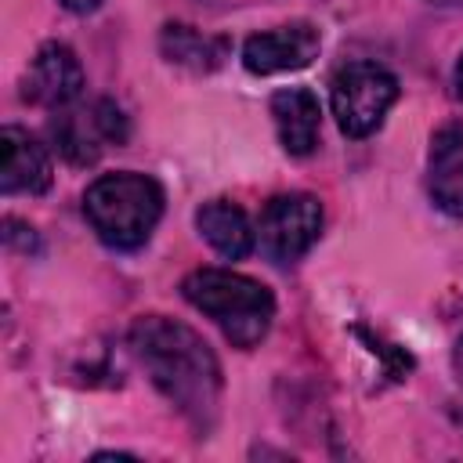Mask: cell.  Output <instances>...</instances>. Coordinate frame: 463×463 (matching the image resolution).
<instances>
[{"mask_svg":"<svg viewBox=\"0 0 463 463\" xmlns=\"http://www.w3.org/2000/svg\"><path fill=\"white\" fill-rule=\"evenodd\" d=\"M130 347L152 383L195 423L210 427L221 402V365L210 344L166 315H145L130 326Z\"/></svg>","mask_w":463,"mask_h":463,"instance_id":"cell-1","label":"cell"},{"mask_svg":"<svg viewBox=\"0 0 463 463\" xmlns=\"http://www.w3.org/2000/svg\"><path fill=\"white\" fill-rule=\"evenodd\" d=\"M181 293L192 307H199L203 315H210L221 333L250 351L257 347L275 318V297L264 282L228 271V268H199L181 282Z\"/></svg>","mask_w":463,"mask_h":463,"instance_id":"cell-2","label":"cell"},{"mask_svg":"<svg viewBox=\"0 0 463 463\" xmlns=\"http://www.w3.org/2000/svg\"><path fill=\"white\" fill-rule=\"evenodd\" d=\"M83 217L112 250H137L163 217V188L148 174H101L83 192Z\"/></svg>","mask_w":463,"mask_h":463,"instance_id":"cell-3","label":"cell"},{"mask_svg":"<svg viewBox=\"0 0 463 463\" xmlns=\"http://www.w3.org/2000/svg\"><path fill=\"white\" fill-rule=\"evenodd\" d=\"M398 101V80L376 61H351L333 76L329 105L347 137H369Z\"/></svg>","mask_w":463,"mask_h":463,"instance_id":"cell-4","label":"cell"},{"mask_svg":"<svg viewBox=\"0 0 463 463\" xmlns=\"http://www.w3.org/2000/svg\"><path fill=\"white\" fill-rule=\"evenodd\" d=\"M318 232H322V203L307 192L268 199L260 210V224H257L260 250L275 264L300 260L318 242Z\"/></svg>","mask_w":463,"mask_h":463,"instance_id":"cell-5","label":"cell"},{"mask_svg":"<svg viewBox=\"0 0 463 463\" xmlns=\"http://www.w3.org/2000/svg\"><path fill=\"white\" fill-rule=\"evenodd\" d=\"M51 134L58 141V152L76 163V166H87L94 163L109 145H119L127 137V119L123 112L112 105V101H94L90 109H58L54 123H51Z\"/></svg>","mask_w":463,"mask_h":463,"instance_id":"cell-6","label":"cell"},{"mask_svg":"<svg viewBox=\"0 0 463 463\" xmlns=\"http://www.w3.org/2000/svg\"><path fill=\"white\" fill-rule=\"evenodd\" d=\"M318 47H322V36H318L315 25L289 22V25H279V29L253 33L242 43V65L253 76H275V72H289V69L311 65Z\"/></svg>","mask_w":463,"mask_h":463,"instance_id":"cell-7","label":"cell"},{"mask_svg":"<svg viewBox=\"0 0 463 463\" xmlns=\"http://www.w3.org/2000/svg\"><path fill=\"white\" fill-rule=\"evenodd\" d=\"M83 90V65L65 43H43L25 72V98L47 109H65Z\"/></svg>","mask_w":463,"mask_h":463,"instance_id":"cell-8","label":"cell"},{"mask_svg":"<svg viewBox=\"0 0 463 463\" xmlns=\"http://www.w3.org/2000/svg\"><path fill=\"white\" fill-rule=\"evenodd\" d=\"M51 156L22 127L0 130V188L4 195H40L51 188Z\"/></svg>","mask_w":463,"mask_h":463,"instance_id":"cell-9","label":"cell"},{"mask_svg":"<svg viewBox=\"0 0 463 463\" xmlns=\"http://www.w3.org/2000/svg\"><path fill=\"white\" fill-rule=\"evenodd\" d=\"M271 119L289 156H307L318 145L322 105L307 87H282L271 94Z\"/></svg>","mask_w":463,"mask_h":463,"instance_id":"cell-10","label":"cell"},{"mask_svg":"<svg viewBox=\"0 0 463 463\" xmlns=\"http://www.w3.org/2000/svg\"><path fill=\"white\" fill-rule=\"evenodd\" d=\"M427 192L438 210L463 217V127L445 123L430 141V174Z\"/></svg>","mask_w":463,"mask_h":463,"instance_id":"cell-11","label":"cell"},{"mask_svg":"<svg viewBox=\"0 0 463 463\" xmlns=\"http://www.w3.org/2000/svg\"><path fill=\"white\" fill-rule=\"evenodd\" d=\"M195 228L203 232V239L228 260H239L253 250V228L242 206L228 203V199H210L195 210Z\"/></svg>","mask_w":463,"mask_h":463,"instance_id":"cell-12","label":"cell"},{"mask_svg":"<svg viewBox=\"0 0 463 463\" xmlns=\"http://www.w3.org/2000/svg\"><path fill=\"white\" fill-rule=\"evenodd\" d=\"M159 43H163V54H166L170 61L188 65V69H195V72L213 69V65L221 61V54H224V43H221V40H210V36L195 33L192 25H166Z\"/></svg>","mask_w":463,"mask_h":463,"instance_id":"cell-13","label":"cell"},{"mask_svg":"<svg viewBox=\"0 0 463 463\" xmlns=\"http://www.w3.org/2000/svg\"><path fill=\"white\" fill-rule=\"evenodd\" d=\"M65 11H72V14H87V11H94L101 0H58Z\"/></svg>","mask_w":463,"mask_h":463,"instance_id":"cell-14","label":"cell"},{"mask_svg":"<svg viewBox=\"0 0 463 463\" xmlns=\"http://www.w3.org/2000/svg\"><path fill=\"white\" fill-rule=\"evenodd\" d=\"M452 365H456V373H459V380H463V340L456 344V354H452Z\"/></svg>","mask_w":463,"mask_h":463,"instance_id":"cell-15","label":"cell"},{"mask_svg":"<svg viewBox=\"0 0 463 463\" xmlns=\"http://www.w3.org/2000/svg\"><path fill=\"white\" fill-rule=\"evenodd\" d=\"M456 83H459V94H463V58H459V69H456Z\"/></svg>","mask_w":463,"mask_h":463,"instance_id":"cell-16","label":"cell"},{"mask_svg":"<svg viewBox=\"0 0 463 463\" xmlns=\"http://www.w3.org/2000/svg\"><path fill=\"white\" fill-rule=\"evenodd\" d=\"M427 4H459V0H427Z\"/></svg>","mask_w":463,"mask_h":463,"instance_id":"cell-17","label":"cell"}]
</instances>
